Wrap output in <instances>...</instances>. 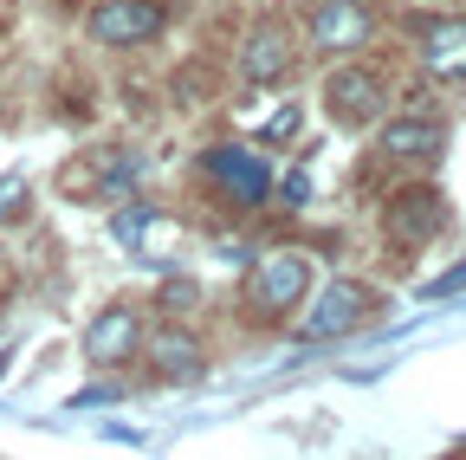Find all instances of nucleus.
Listing matches in <instances>:
<instances>
[{
	"instance_id": "nucleus-1",
	"label": "nucleus",
	"mask_w": 466,
	"mask_h": 460,
	"mask_svg": "<svg viewBox=\"0 0 466 460\" xmlns=\"http://www.w3.org/2000/svg\"><path fill=\"white\" fill-rule=\"evenodd\" d=\"M311 285H318L311 253H299V247H272V253H259V260L247 266L240 312H247L253 324H285L291 312H305Z\"/></svg>"
},
{
	"instance_id": "nucleus-2",
	"label": "nucleus",
	"mask_w": 466,
	"mask_h": 460,
	"mask_svg": "<svg viewBox=\"0 0 466 460\" xmlns=\"http://www.w3.org/2000/svg\"><path fill=\"white\" fill-rule=\"evenodd\" d=\"M195 169H201V182H208L227 208H240V214L266 208V201H272V189H279L272 162H266L253 143H208Z\"/></svg>"
},
{
	"instance_id": "nucleus-3",
	"label": "nucleus",
	"mask_w": 466,
	"mask_h": 460,
	"mask_svg": "<svg viewBox=\"0 0 466 460\" xmlns=\"http://www.w3.org/2000/svg\"><path fill=\"white\" fill-rule=\"evenodd\" d=\"M382 312V292L370 279H324L318 299H305V318H299V343H337L350 331H363L370 318Z\"/></svg>"
},
{
	"instance_id": "nucleus-4",
	"label": "nucleus",
	"mask_w": 466,
	"mask_h": 460,
	"mask_svg": "<svg viewBox=\"0 0 466 460\" xmlns=\"http://www.w3.org/2000/svg\"><path fill=\"white\" fill-rule=\"evenodd\" d=\"M382 33V7L376 0H311L305 7V46L324 59H350Z\"/></svg>"
},
{
	"instance_id": "nucleus-5",
	"label": "nucleus",
	"mask_w": 466,
	"mask_h": 460,
	"mask_svg": "<svg viewBox=\"0 0 466 460\" xmlns=\"http://www.w3.org/2000/svg\"><path fill=\"white\" fill-rule=\"evenodd\" d=\"M324 110H330V124L343 130H370L389 118V78L363 59H343L330 78H324Z\"/></svg>"
},
{
	"instance_id": "nucleus-6",
	"label": "nucleus",
	"mask_w": 466,
	"mask_h": 460,
	"mask_svg": "<svg viewBox=\"0 0 466 460\" xmlns=\"http://www.w3.org/2000/svg\"><path fill=\"white\" fill-rule=\"evenodd\" d=\"M168 33V7L162 0H97L85 14V39L104 46V52H137L149 39Z\"/></svg>"
},
{
	"instance_id": "nucleus-7",
	"label": "nucleus",
	"mask_w": 466,
	"mask_h": 460,
	"mask_svg": "<svg viewBox=\"0 0 466 460\" xmlns=\"http://www.w3.org/2000/svg\"><path fill=\"white\" fill-rule=\"evenodd\" d=\"M408 39H415V59L428 78L460 85L466 78V20L460 14H415L408 20Z\"/></svg>"
},
{
	"instance_id": "nucleus-8",
	"label": "nucleus",
	"mask_w": 466,
	"mask_h": 460,
	"mask_svg": "<svg viewBox=\"0 0 466 460\" xmlns=\"http://www.w3.org/2000/svg\"><path fill=\"white\" fill-rule=\"evenodd\" d=\"M143 312L137 305H104L91 324H85V363L91 370H124L143 357Z\"/></svg>"
},
{
	"instance_id": "nucleus-9",
	"label": "nucleus",
	"mask_w": 466,
	"mask_h": 460,
	"mask_svg": "<svg viewBox=\"0 0 466 460\" xmlns=\"http://www.w3.org/2000/svg\"><path fill=\"white\" fill-rule=\"evenodd\" d=\"M143 357H149V376L156 383H201L208 376V343L188 331V324H175V318H162L149 337H143Z\"/></svg>"
},
{
	"instance_id": "nucleus-10",
	"label": "nucleus",
	"mask_w": 466,
	"mask_h": 460,
	"mask_svg": "<svg viewBox=\"0 0 466 460\" xmlns=\"http://www.w3.org/2000/svg\"><path fill=\"white\" fill-rule=\"evenodd\" d=\"M441 227H447V195H441V189H421V182L401 189V195L382 208V234H389L401 253H421Z\"/></svg>"
},
{
	"instance_id": "nucleus-11",
	"label": "nucleus",
	"mask_w": 466,
	"mask_h": 460,
	"mask_svg": "<svg viewBox=\"0 0 466 460\" xmlns=\"http://www.w3.org/2000/svg\"><path fill=\"white\" fill-rule=\"evenodd\" d=\"M291 66H299V39H291L285 20H259L240 39V78L247 85H285Z\"/></svg>"
},
{
	"instance_id": "nucleus-12",
	"label": "nucleus",
	"mask_w": 466,
	"mask_h": 460,
	"mask_svg": "<svg viewBox=\"0 0 466 460\" xmlns=\"http://www.w3.org/2000/svg\"><path fill=\"white\" fill-rule=\"evenodd\" d=\"M441 149H447V124L434 110H401V118H382V130H376L382 162H434Z\"/></svg>"
},
{
	"instance_id": "nucleus-13",
	"label": "nucleus",
	"mask_w": 466,
	"mask_h": 460,
	"mask_svg": "<svg viewBox=\"0 0 466 460\" xmlns=\"http://www.w3.org/2000/svg\"><path fill=\"white\" fill-rule=\"evenodd\" d=\"M85 182H91V195L124 201V195L143 182V156H137V149H97L85 169H72V176H66V189H85Z\"/></svg>"
},
{
	"instance_id": "nucleus-14",
	"label": "nucleus",
	"mask_w": 466,
	"mask_h": 460,
	"mask_svg": "<svg viewBox=\"0 0 466 460\" xmlns=\"http://www.w3.org/2000/svg\"><path fill=\"white\" fill-rule=\"evenodd\" d=\"M110 234H116V247H143L149 234H156V201H143V195H124L116 201V214H110Z\"/></svg>"
},
{
	"instance_id": "nucleus-15",
	"label": "nucleus",
	"mask_w": 466,
	"mask_h": 460,
	"mask_svg": "<svg viewBox=\"0 0 466 460\" xmlns=\"http://www.w3.org/2000/svg\"><path fill=\"white\" fill-rule=\"evenodd\" d=\"M156 312H162V318H175V324H188V312H201V285H195V279H162Z\"/></svg>"
},
{
	"instance_id": "nucleus-16",
	"label": "nucleus",
	"mask_w": 466,
	"mask_h": 460,
	"mask_svg": "<svg viewBox=\"0 0 466 460\" xmlns=\"http://www.w3.org/2000/svg\"><path fill=\"white\" fill-rule=\"evenodd\" d=\"M26 208H33L26 176H0V227H20V220H26Z\"/></svg>"
},
{
	"instance_id": "nucleus-17",
	"label": "nucleus",
	"mask_w": 466,
	"mask_h": 460,
	"mask_svg": "<svg viewBox=\"0 0 466 460\" xmlns=\"http://www.w3.org/2000/svg\"><path fill=\"white\" fill-rule=\"evenodd\" d=\"M453 292H466V260H460V266H447L441 279H428V299H453Z\"/></svg>"
},
{
	"instance_id": "nucleus-18",
	"label": "nucleus",
	"mask_w": 466,
	"mask_h": 460,
	"mask_svg": "<svg viewBox=\"0 0 466 460\" xmlns=\"http://www.w3.org/2000/svg\"><path fill=\"white\" fill-rule=\"evenodd\" d=\"M279 195H285V208H305L311 201V176H305V169H291V176L279 182Z\"/></svg>"
},
{
	"instance_id": "nucleus-19",
	"label": "nucleus",
	"mask_w": 466,
	"mask_h": 460,
	"mask_svg": "<svg viewBox=\"0 0 466 460\" xmlns=\"http://www.w3.org/2000/svg\"><path fill=\"white\" fill-rule=\"evenodd\" d=\"M299 124H305V118H299V104H291V110H279V118L266 124V143H285V137L299 130Z\"/></svg>"
},
{
	"instance_id": "nucleus-20",
	"label": "nucleus",
	"mask_w": 466,
	"mask_h": 460,
	"mask_svg": "<svg viewBox=\"0 0 466 460\" xmlns=\"http://www.w3.org/2000/svg\"><path fill=\"white\" fill-rule=\"evenodd\" d=\"M0 285H7V253H0Z\"/></svg>"
},
{
	"instance_id": "nucleus-21",
	"label": "nucleus",
	"mask_w": 466,
	"mask_h": 460,
	"mask_svg": "<svg viewBox=\"0 0 466 460\" xmlns=\"http://www.w3.org/2000/svg\"><path fill=\"white\" fill-rule=\"evenodd\" d=\"M0 376H7V351H0Z\"/></svg>"
},
{
	"instance_id": "nucleus-22",
	"label": "nucleus",
	"mask_w": 466,
	"mask_h": 460,
	"mask_svg": "<svg viewBox=\"0 0 466 460\" xmlns=\"http://www.w3.org/2000/svg\"><path fill=\"white\" fill-rule=\"evenodd\" d=\"M460 460H466V454H460Z\"/></svg>"
}]
</instances>
